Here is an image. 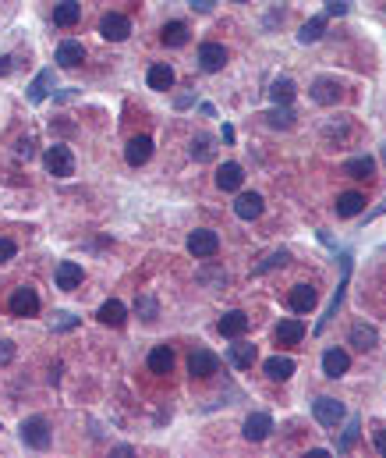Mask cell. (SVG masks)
Wrapping results in <instances>:
<instances>
[{"label":"cell","instance_id":"6da1fadb","mask_svg":"<svg viewBox=\"0 0 386 458\" xmlns=\"http://www.w3.org/2000/svg\"><path fill=\"white\" fill-rule=\"evenodd\" d=\"M188 253H192L195 260H209V256H216V253H220V239H216V231H209V227H199V231H192V235H188Z\"/></svg>","mask_w":386,"mask_h":458},{"label":"cell","instance_id":"7a4b0ae2","mask_svg":"<svg viewBox=\"0 0 386 458\" xmlns=\"http://www.w3.org/2000/svg\"><path fill=\"white\" fill-rule=\"evenodd\" d=\"M22 444H25V447H36V451H43V447L50 444V423H47L43 416H33V419H25V423H22Z\"/></svg>","mask_w":386,"mask_h":458},{"label":"cell","instance_id":"3957f363","mask_svg":"<svg viewBox=\"0 0 386 458\" xmlns=\"http://www.w3.org/2000/svg\"><path fill=\"white\" fill-rule=\"evenodd\" d=\"M43 160H47V171H50L54 178H71V174H75V156H71L68 146H50Z\"/></svg>","mask_w":386,"mask_h":458},{"label":"cell","instance_id":"277c9868","mask_svg":"<svg viewBox=\"0 0 386 458\" xmlns=\"http://www.w3.org/2000/svg\"><path fill=\"white\" fill-rule=\"evenodd\" d=\"M128 33H131V22H128L124 15H117V11L103 15V22H100V36H103V40L121 43V40H128Z\"/></svg>","mask_w":386,"mask_h":458},{"label":"cell","instance_id":"5b68a950","mask_svg":"<svg viewBox=\"0 0 386 458\" xmlns=\"http://www.w3.org/2000/svg\"><path fill=\"white\" fill-rule=\"evenodd\" d=\"M11 313H15V316H36V313H40V295H36V288H18V292L11 295Z\"/></svg>","mask_w":386,"mask_h":458},{"label":"cell","instance_id":"8992f818","mask_svg":"<svg viewBox=\"0 0 386 458\" xmlns=\"http://www.w3.org/2000/svg\"><path fill=\"white\" fill-rule=\"evenodd\" d=\"M188 370H192V377H213L220 370V359L209 348H195L192 359H188Z\"/></svg>","mask_w":386,"mask_h":458},{"label":"cell","instance_id":"52a82bcc","mask_svg":"<svg viewBox=\"0 0 386 458\" xmlns=\"http://www.w3.org/2000/svg\"><path fill=\"white\" fill-rule=\"evenodd\" d=\"M312 412H315V419H319L322 426H337V423L344 419V405H340L337 398H315Z\"/></svg>","mask_w":386,"mask_h":458},{"label":"cell","instance_id":"ba28073f","mask_svg":"<svg viewBox=\"0 0 386 458\" xmlns=\"http://www.w3.org/2000/svg\"><path fill=\"white\" fill-rule=\"evenodd\" d=\"M199 64H202V71H223L227 50H223L220 43H202V47H199Z\"/></svg>","mask_w":386,"mask_h":458},{"label":"cell","instance_id":"9c48e42d","mask_svg":"<svg viewBox=\"0 0 386 458\" xmlns=\"http://www.w3.org/2000/svg\"><path fill=\"white\" fill-rule=\"evenodd\" d=\"M149 156H153V139H149V135H135V139H128V146H124V160H128L131 167L146 164Z\"/></svg>","mask_w":386,"mask_h":458},{"label":"cell","instance_id":"30bf717a","mask_svg":"<svg viewBox=\"0 0 386 458\" xmlns=\"http://www.w3.org/2000/svg\"><path fill=\"white\" fill-rule=\"evenodd\" d=\"M347 366H351V359H347V352H344V348H326V352H322V373H326L329 380L344 377V373H347Z\"/></svg>","mask_w":386,"mask_h":458},{"label":"cell","instance_id":"8fae6325","mask_svg":"<svg viewBox=\"0 0 386 458\" xmlns=\"http://www.w3.org/2000/svg\"><path fill=\"white\" fill-rule=\"evenodd\" d=\"M269 430H273V419L266 416V412H252L248 419H245V440H266L269 437Z\"/></svg>","mask_w":386,"mask_h":458},{"label":"cell","instance_id":"7c38bea8","mask_svg":"<svg viewBox=\"0 0 386 458\" xmlns=\"http://www.w3.org/2000/svg\"><path fill=\"white\" fill-rule=\"evenodd\" d=\"M216 185H220L223 192H238V188L245 185V171H241V164H220V171H216Z\"/></svg>","mask_w":386,"mask_h":458},{"label":"cell","instance_id":"4fadbf2b","mask_svg":"<svg viewBox=\"0 0 386 458\" xmlns=\"http://www.w3.org/2000/svg\"><path fill=\"white\" fill-rule=\"evenodd\" d=\"M315 302H319V292H315L312 285H298V288H291V309H294V313H312V309H315Z\"/></svg>","mask_w":386,"mask_h":458},{"label":"cell","instance_id":"5bb4252c","mask_svg":"<svg viewBox=\"0 0 386 458\" xmlns=\"http://www.w3.org/2000/svg\"><path fill=\"white\" fill-rule=\"evenodd\" d=\"M234 213H238L241 220H255V217L262 213V195H259V192H241L238 202H234Z\"/></svg>","mask_w":386,"mask_h":458},{"label":"cell","instance_id":"9a60e30c","mask_svg":"<svg viewBox=\"0 0 386 458\" xmlns=\"http://www.w3.org/2000/svg\"><path fill=\"white\" fill-rule=\"evenodd\" d=\"M245 331H248V316L241 309H230V313L220 316V334L223 338H241Z\"/></svg>","mask_w":386,"mask_h":458},{"label":"cell","instance_id":"2e32d148","mask_svg":"<svg viewBox=\"0 0 386 458\" xmlns=\"http://www.w3.org/2000/svg\"><path fill=\"white\" fill-rule=\"evenodd\" d=\"M312 100L322 103V107H329V103L340 100V86H337L333 79H315V82H312Z\"/></svg>","mask_w":386,"mask_h":458},{"label":"cell","instance_id":"e0dca14e","mask_svg":"<svg viewBox=\"0 0 386 458\" xmlns=\"http://www.w3.org/2000/svg\"><path fill=\"white\" fill-rule=\"evenodd\" d=\"M78 285H82V267L71 263V260H64V263L57 267V288H61V292H75Z\"/></svg>","mask_w":386,"mask_h":458},{"label":"cell","instance_id":"ac0fdd59","mask_svg":"<svg viewBox=\"0 0 386 458\" xmlns=\"http://www.w3.org/2000/svg\"><path fill=\"white\" fill-rule=\"evenodd\" d=\"M347 341H351L358 352H368V348H375L379 334H375V327H368V324H354L351 334H347Z\"/></svg>","mask_w":386,"mask_h":458},{"label":"cell","instance_id":"d6986e66","mask_svg":"<svg viewBox=\"0 0 386 458\" xmlns=\"http://www.w3.org/2000/svg\"><path fill=\"white\" fill-rule=\"evenodd\" d=\"M50 93H54V68H47V71H40V75L33 79V86H29V100H33V103H43Z\"/></svg>","mask_w":386,"mask_h":458},{"label":"cell","instance_id":"ffe728a7","mask_svg":"<svg viewBox=\"0 0 386 458\" xmlns=\"http://www.w3.org/2000/svg\"><path fill=\"white\" fill-rule=\"evenodd\" d=\"M305 338V324L301 320H280L276 324V345H298Z\"/></svg>","mask_w":386,"mask_h":458},{"label":"cell","instance_id":"44dd1931","mask_svg":"<svg viewBox=\"0 0 386 458\" xmlns=\"http://www.w3.org/2000/svg\"><path fill=\"white\" fill-rule=\"evenodd\" d=\"M78 18H82V4H75V0H64V4L54 8V25L61 29H71Z\"/></svg>","mask_w":386,"mask_h":458},{"label":"cell","instance_id":"7402d4cb","mask_svg":"<svg viewBox=\"0 0 386 458\" xmlns=\"http://www.w3.org/2000/svg\"><path fill=\"white\" fill-rule=\"evenodd\" d=\"M82 57H86V50H82V43H75V40H64V43L57 47V64H61V68H75V64H82Z\"/></svg>","mask_w":386,"mask_h":458},{"label":"cell","instance_id":"603a6c76","mask_svg":"<svg viewBox=\"0 0 386 458\" xmlns=\"http://www.w3.org/2000/svg\"><path fill=\"white\" fill-rule=\"evenodd\" d=\"M365 210V195L361 192H344L337 195V217H358Z\"/></svg>","mask_w":386,"mask_h":458},{"label":"cell","instance_id":"cb8c5ba5","mask_svg":"<svg viewBox=\"0 0 386 458\" xmlns=\"http://www.w3.org/2000/svg\"><path fill=\"white\" fill-rule=\"evenodd\" d=\"M266 377L269 380H291V373H294V359H287V355H273V359H266Z\"/></svg>","mask_w":386,"mask_h":458},{"label":"cell","instance_id":"d4e9b609","mask_svg":"<svg viewBox=\"0 0 386 458\" xmlns=\"http://www.w3.org/2000/svg\"><path fill=\"white\" fill-rule=\"evenodd\" d=\"M96 316H100V324H107V327H121V324H124V316H128V309H124L117 299H110V302H103V306H100V313H96Z\"/></svg>","mask_w":386,"mask_h":458},{"label":"cell","instance_id":"484cf974","mask_svg":"<svg viewBox=\"0 0 386 458\" xmlns=\"http://www.w3.org/2000/svg\"><path fill=\"white\" fill-rule=\"evenodd\" d=\"M170 86H174V68H170V64H153V68H149V89L167 93Z\"/></svg>","mask_w":386,"mask_h":458},{"label":"cell","instance_id":"4316f807","mask_svg":"<svg viewBox=\"0 0 386 458\" xmlns=\"http://www.w3.org/2000/svg\"><path fill=\"white\" fill-rule=\"evenodd\" d=\"M255 359H259L255 345H245V341L230 345V362H234L238 370H252V362H255Z\"/></svg>","mask_w":386,"mask_h":458},{"label":"cell","instance_id":"83f0119b","mask_svg":"<svg viewBox=\"0 0 386 458\" xmlns=\"http://www.w3.org/2000/svg\"><path fill=\"white\" fill-rule=\"evenodd\" d=\"M149 370H153V373H170V370H174V352H170L167 345L153 348V352H149Z\"/></svg>","mask_w":386,"mask_h":458},{"label":"cell","instance_id":"f1b7e54d","mask_svg":"<svg viewBox=\"0 0 386 458\" xmlns=\"http://www.w3.org/2000/svg\"><path fill=\"white\" fill-rule=\"evenodd\" d=\"M163 43L167 47H185L188 43V25L185 22H167L163 25Z\"/></svg>","mask_w":386,"mask_h":458},{"label":"cell","instance_id":"f546056e","mask_svg":"<svg viewBox=\"0 0 386 458\" xmlns=\"http://www.w3.org/2000/svg\"><path fill=\"white\" fill-rule=\"evenodd\" d=\"M372 167H375L372 156H351V160L344 164V174H347V178H368Z\"/></svg>","mask_w":386,"mask_h":458},{"label":"cell","instance_id":"4dcf8cb0","mask_svg":"<svg viewBox=\"0 0 386 458\" xmlns=\"http://www.w3.org/2000/svg\"><path fill=\"white\" fill-rule=\"evenodd\" d=\"M322 33H326V18L319 15V18H312V22H305V25H301L298 40H301V43H315V40H322Z\"/></svg>","mask_w":386,"mask_h":458},{"label":"cell","instance_id":"1f68e13d","mask_svg":"<svg viewBox=\"0 0 386 458\" xmlns=\"http://www.w3.org/2000/svg\"><path fill=\"white\" fill-rule=\"evenodd\" d=\"M269 100H273V103H291V100H294V82H291V79H276V82L269 86Z\"/></svg>","mask_w":386,"mask_h":458},{"label":"cell","instance_id":"d6a6232c","mask_svg":"<svg viewBox=\"0 0 386 458\" xmlns=\"http://www.w3.org/2000/svg\"><path fill=\"white\" fill-rule=\"evenodd\" d=\"M266 121H269L273 128H291V125H294V110H291L287 103H276V107L266 114Z\"/></svg>","mask_w":386,"mask_h":458},{"label":"cell","instance_id":"836d02e7","mask_svg":"<svg viewBox=\"0 0 386 458\" xmlns=\"http://www.w3.org/2000/svg\"><path fill=\"white\" fill-rule=\"evenodd\" d=\"M192 156H195V160H213V139H209V135H195Z\"/></svg>","mask_w":386,"mask_h":458},{"label":"cell","instance_id":"e575fe53","mask_svg":"<svg viewBox=\"0 0 386 458\" xmlns=\"http://www.w3.org/2000/svg\"><path fill=\"white\" fill-rule=\"evenodd\" d=\"M287 263V249H280V253H269L259 267H255V274H266V270H273V267H283Z\"/></svg>","mask_w":386,"mask_h":458},{"label":"cell","instance_id":"d590c367","mask_svg":"<svg viewBox=\"0 0 386 458\" xmlns=\"http://www.w3.org/2000/svg\"><path fill=\"white\" fill-rule=\"evenodd\" d=\"M354 440H358V419H351V423H347L344 437L337 440V451H351V447H354Z\"/></svg>","mask_w":386,"mask_h":458},{"label":"cell","instance_id":"8d00e7d4","mask_svg":"<svg viewBox=\"0 0 386 458\" xmlns=\"http://www.w3.org/2000/svg\"><path fill=\"white\" fill-rule=\"evenodd\" d=\"M135 313H139L142 320H153V316H156V299H139V302H135Z\"/></svg>","mask_w":386,"mask_h":458},{"label":"cell","instance_id":"74e56055","mask_svg":"<svg viewBox=\"0 0 386 458\" xmlns=\"http://www.w3.org/2000/svg\"><path fill=\"white\" fill-rule=\"evenodd\" d=\"M326 11L337 15V18H344V15L351 11V0H326Z\"/></svg>","mask_w":386,"mask_h":458},{"label":"cell","instance_id":"f35d334b","mask_svg":"<svg viewBox=\"0 0 386 458\" xmlns=\"http://www.w3.org/2000/svg\"><path fill=\"white\" fill-rule=\"evenodd\" d=\"M15 253H18V249H15V242H11V239H0V263H11V260H15Z\"/></svg>","mask_w":386,"mask_h":458},{"label":"cell","instance_id":"ab89813d","mask_svg":"<svg viewBox=\"0 0 386 458\" xmlns=\"http://www.w3.org/2000/svg\"><path fill=\"white\" fill-rule=\"evenodd\" d=\"M15 359V345L11 341H4V338H0V366H8Z\"/></svg>","mask_w":386,"mask_h":458},{"label":"cell","instance_id":"60d3db41","mask_svg":"<svg viewBox=\"0 0 386 458\" xmlns=\"http://www.w3.org/2000/svg\"><path fill=\"white\" fill-rule=\"evenodd\" d=\"M75 324H78V320H75L71 313H57V320H54V327H57V331H71Z\"/></svg>","mask_w":386,"mask_h":458},{"label":"cell","instance_id":"b9f144b4","mask_svg":"<svg viewBox=\"0 0 386 458\" xmlns=\"http://www.w3.org/2000/svg\"><path fill=\"white\" fill-rule=\"evenodd\" d=\"M15 153H18V156H22V160H29V156H33V153H36V149H33V139H22V142H18V149H15Z\"/></svg>","mask_w":386,"mask_h":458},{"label":"cell","instance_id":"7bdbcfd3","mask_svg":"<svg viewBox=\"0 0 386 458\" xmlns=\"http://www.w3.org/2000/svg\"><path fill=\"white\" fill-rule=\"evenodd\" d=\"M375 451L386 458V430H375Z\"/></svg>","mask_w":386,"mask_h":458},{"label":"cell","instance_id":"ee69618b","mask_svg":"<svg viewBox=\"0 0 386 458\" xmlns=\"http://www.w3.org/2000/svg\"><path fill=\"white\" fill-rule=\"evenodd\" d=\"M213 4H216V0H192V8H195V11H202V15H206V11H213Z\"/></svg>","mask_w":386,"mask_h":458},{"label":"cell","instance_id":"f6af8a7d","mask_svg":"<svg viewBox=\"0 0 386 458\" xmlns=\"http://www.w3.org/2000/svg\"><path fill=\"white\" fill-rule=\"evenodd\" d=\"M11 71V57H4V54H0V79H4Z\"/></svg>","mask_w":386,"mask_h":458},{"label":"cell","instance_id":"bcb514c9","mask_svg":"<svg viewBox=\"0 0 386 458\" xmlns=\"http://www.w3.org/2000/svg\"><path fill=\"white\" fill-rule=\"evenodd\" d=\"M382 160H386V146H382Z\"/></svg>","mask_w":386,"mask_h":458}]
</instances>
